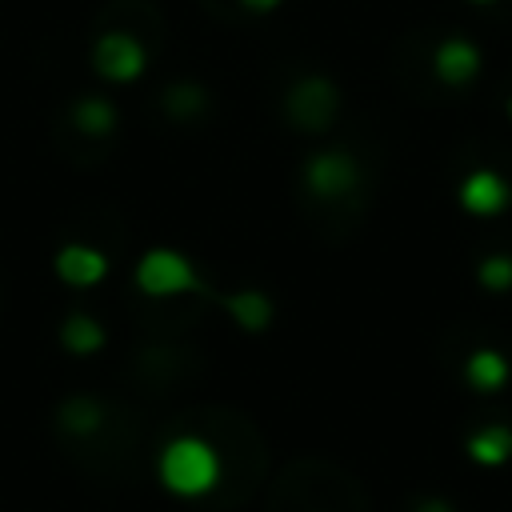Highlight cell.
Here are the masks:
<instances>
[{"mask_svg": "<svg viewBox=\"0 0 512 512\" xmlns=\"http://www.w3.org/2000/svg\"><path fill=\"white\" fill-rule=\"evenodd\" d=\"M160 480L176 496H204L220 480V456L200 436H176L160 452Z\"/></svg>", "mask_w": 512, "mask_h": 512, "instance_id": "obj_1", "label": "cell"}, {"mask_svg": "<svg viewBox=\"0 0 512 512\" xmlns=\"http://www.w3.org/2000/svg\"><path fill=\"white\" fill-rule=\"evenodd\" d=\"M136 288L144 296H184L196 288V268L172 248H152L136 264Z\"/></svg>", "mask_w": 512, "mask_h": 512, "instance_id": "obj_2", "label": "cell"}, {"mask_svg": "<svg viewBox=\"0 0 512 512\" xmlns=\"http://www.w3.org/2000/svg\"><path fill=\"white\" fill-rule=\"evenodd\" d=\"M92 60H96V72L104 80H136L144 72V64H148L144 44L136 36H128V32H104L96 40Z\"/></svg>", "mask_w": 512, "mask_h": 512, "instance_id": "obj_3", "label": "cell"}, {"mask_svg": "<svg viewBox=\"0 0 512 512\" xmlns=\"http://www.w3.org/2000/svg\"><path fill=\"white\" fill-rule=\"evenodd\" d=\"M304 180L320 200H340V196H348L356 188L360 168H356V160L348 152H320V156L308 160Z\"/></svg>", "mask_w": 512, "mask_h": 512, "instance_id": "obj_4", "label": "cell"}, {"mask_svg": "<svg viewBox=\"0 0 512 512\" xmlns=\"http://www.w3.org/2000/svg\"><path fill=\"white\" fill-rule=\"evenodd\" d=\"M336 104H340L336 88H332L328 80H320V76H308V80H300V84L292 88V96H288V116H292L300 128L316 132V128H324V124L332 120Z\"/></svg>", "mask_w": 512, "mask_h": 512, "instance_id": "obj_5", "label": "cell"}, {"mask_svg": "<svg viewBox=\"0 0 512 512\" xmlns=\"http://www.w3.org/2000/svg\"><path fill=\"white\" fill-rule=\"evenodd\" d=\"M508 200H512V188H508V180L500 176V172H492V168H476V172H468L464 176V184H460V208L468 212V216H500L504 208H508Z\"/></svg>", "mask_w": 512, "mask_h": 512, "instance_id": "obj_6", "label": "cell"}, {"mask_svg": "<svg viewBox=\"0 0 512 512\" xmlns=\"http://www.w3.org/2000/svg\"><path fill=\"white\" fill-rule=\"evenodd\" d=\"M432 72L444 84H468L480 72V48L472 40H464V36H448L432 52Z\"/></svg>", "mask_w": 512, "mask_h": 512, "instance_id": "obj_7", "label": "cell"}, {"mask_svg": "<svg viewBox=\"0 0 512 512\" xmlns=\"http://www.w3.org/2000/svg\"><path fill=\"white\" fill-rule=\"evenodd\" d=\"M108 272V260L100 248H88V244H64L56 252V276L72 288H92L100 284Z\"/></svg>", "mask_w": 512, "mask_h": 512, "instance_id": "obj_8", "label": "cell"}, {"mask_svg": "<svg viewBox=\"0 0 512 512\" xmlns=\"http://www.w3.org/2000/svg\"><path fill=\"white\" fill-rule=\"evenodd\" d=\"M464 452L480 468H500L512 460V428L508 424H484L464 440Z\"/></svg>", "mask_w": 512, "mask_h": 512, "instance_id": "obj_9", "label": "cell"}, {"mask_svg": "<svg viewBox=\"0 0 512 512\" xmlns=\"http://www.w3.org/2000/svg\"><path fill=\"white\" fill-rule=\"evenodd\" d=\"M512 368L504 360V352L496 348H476L468 360H464V380L476 388V392H500L508 384Z\"/></svg>", "mask_w": 512, "mask_h": 512, "instance_id": "obj_10", "label": "cell"}, {"mask_svg": "<svg viewBox=\"0 0 512 512\" xmlns=\"http://www.w3.org/2000/svg\"><path fill=\"white\" fill-rule=\"evenodd\" d=\"M228 312H232V320H236L240 328H248V332L264 328V324L272 320V304H268V296L256 292V288L232 292V296H228Z\"/></svg>", "mask_w": 512, "mask_h": 512, "instance_id": "obj_11", "label": "cell"}, {"mask_svg": "<svg viewBox=\"0 0 512 512\" xmlns=\"http://www.w3.org/2000/svg\"><path fill=\"white\" fill-rule=\"evenodd\" d=\"M60 340H64L68 352L88 356V352H96V348L104 344V328H100L92 316H68L64 328H60Z\"/></svg>", "mask_w": 512, "mask_h": 512, "instance_id": "obj_12", "label": "cell"}, {"mask_svg": "<svg viewBox=\"0 0 512 512\" xmlns=\"http://www.w3.org/2000/svg\"><path fill=\"white\" fill-rule=\"evenodd\" d=\"M76 128L88 132V136H108V132L116 128V112H112V104L100 100V96L80 100V104H76Z\"/></svg>", "mask_w": 512, "mask_h": 512, "instance_id": "obj_13", "label": "cell"}, {"mask_svg": "<svg viewBox=\"0 0 512 512\" xmlns=\"http://www.w3.org/2000/svg\"><path fill=\"white\" fill-rule=\"evenodd\" d=\"M476 280H480V288H488V292H512V256H508V252L484 256L480 268H476Z\"/></svg>", "mask_w": 512, "mask_h": 512, "instance_id": "obj_14", "label": "cell"}, {"mask_svg": "<svg viewBox=\"0 0 512 512\" xmlns=\"http://www.w3.org/2000/svg\"><path fill=\"white\" fill-rule=\"evenodd\" d=\"M64 424L72 432H92L100 424V408L92 400H72V404H64Z\"/></svg>", "mask_w": 512, "mask_h": 512, "instance_id": "obj_15", "label": "cell"}, {"mask_svg": "<svg viewBox=\"0 0 512 512\" xmlns=\"http://www.w3.org/2000/svg\"><path fill=\"white\" fill-rule=\"evenodd\" d=\"M416 512H452V504L448 500H424Z\"/></svg>", "mask_w": 512, "mask_h": 512, "instance_id": "obj_16", "label": "cell"}, {"mask_svg": "<svg viewBox=\"0 0 512 512\" xmlns=\"http://www.w3.org/2000/svg\"><path fill=\"white\" fill-rule=\"evenodd\" d=\"M244 4H248V8H276L280 0H244Z\"/></svg>", "mask_w": 512, "mask_h": 512, "instance_id": "obj_17", "label": "cell"}, {"mask_svg": "<svg viewBox=\"0 0 512 512\" xmlns=\"http://www.w3.org/2000/svg\"><path fill=\"white\" fill-rule=\"evenodd\" d=\"M508 120H512V96H508Z\"/></svg>", "mask_w": 512, "mask_h": 512, "instance_id": "obj_18", "label": "cell"}, {"mask_svg": "<svg viewBox=\"0 0 512 512\" xmlns=\"http://www.w3.org/2000/svg\"><path fill=\"white\" fill-rule=\"evenodd\" d=\"M472 4H496V0H472Z\"/></svg>", "mask_w": 512, "mask_h": 512, "instance_id": "obj_19", "label": "cell"}]
</instances>
